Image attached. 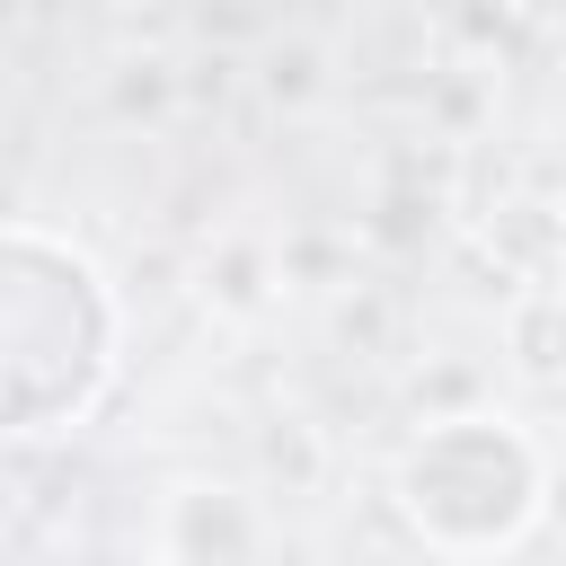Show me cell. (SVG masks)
Returning <instances> with one entry per match:
<instances>
[{"instance_id": "1", "label": "cell", "mask_w": 566, "mask_h": 566, "mask_svg": "<svg viewBox=\"0 0 566 566\" xmlns=\"http://www.w3.org/2000/svg\"><path fill=\"white\" fill-rule=\"evenodd\" d=\"M115 380L124 301L106 265L44 221H0V442L80 433Z\"/></svg>"}, {"instance_id": "2", "label": "cell", "mask_w": 566, "mask_h": 566, "mask_svg": "<svg viewBox=\"0 0 566 566\" xmlns=\"http://www.w3.org/2000/svg\"><path fill=\"white\" fill-rule=\"evenodd\" d=\"M548 442L531 416L513 407H451L424 416L398 460H389V504L398 522L451 557V566H486L513 557L539 522H548Z\"/></svg>"}, {"instance_id": "3", "label": "cell", "mask_w": 566, "mask_h": 566, "mask_svg": "<svg viewBox=\"0 0 566 566\" xmlns=\"http://www.w3.org/2000/svg\"><path fill=\"white\" fill-rule=\"evenodd\" d=\"M142 539H150V566H256L265 557V504L239 478L177 469L150 495Z\"/></svg>"}, {"instance_id": "4", "label": "cell", "mask_w": 566, "mask_h": 566, "mask_svg": "<svg viewBox=\"0 0 566 566\" xmlns=\"http://www.w3.org/2000/svg\"><path fill=\"white\" fill-rule=\"evenodd\" d=\"M53 566H150V539L142 531H62Z\"/></svg>"}]
</instances>
